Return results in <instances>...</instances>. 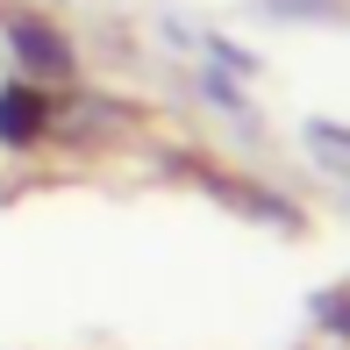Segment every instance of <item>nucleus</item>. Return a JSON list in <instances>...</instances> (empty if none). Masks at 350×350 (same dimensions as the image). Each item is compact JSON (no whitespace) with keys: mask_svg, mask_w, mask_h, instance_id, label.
<instances>
[{"mask_svg":"<svg viewBox=\"0 0 350 350\" xmlns=\"http://www.w3.org/2000/svg\"><path fill=\"white\" fill-rule=\"evenodd\" d=\"M43 122H51V107H43V93L29 86V79L0 86V143H8V150L36 143V136H43Z\"/></svg>","mask_w":350,"mask_h":350,"instance_id":"obj_2","label":"nucleus"},{"mask_svg":"<svg viewBox=\"0 0 350 350\" xmlns=\"http://www.w3.org/2000/svg\"><path fill=\"white\" fill-rule=\"evenodd\" d=\"M8 43H14V57L36 79H65L72 72V51H65V36H57L51 22H8Z\"/></svg>","mask_w":350,"mask_h":350,"instance_id":"obj_1","label":"nucleus"}]
</instances>
